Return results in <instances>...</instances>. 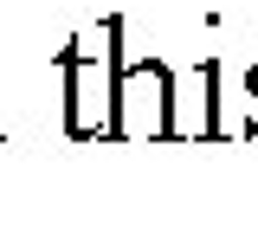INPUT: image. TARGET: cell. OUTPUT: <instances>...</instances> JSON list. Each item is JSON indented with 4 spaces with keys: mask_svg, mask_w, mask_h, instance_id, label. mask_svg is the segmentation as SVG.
<instances>
[{
    "mask_svg": "<svg viewBox=\"0 0 258 245\" xmlns=\"http://www.w3.org/2000/svg\"><path fill=\"white\" fill-rule=\"evenodd\" d=\"M181 136L174 122V71L161 58H136L116 71V103H110V142H168Z\"/></svg>",
    "mask_w": 258,
    "mask_h": 245,
    "instance_id": "cell-1",
    "label": "cell"
},
{
    "mask_svg": "<svg viewBox=\"0 0 258 245\" xmlns=\"http://www.w3.org/2000/svg\"><path fill=\"white\" fill-rule=\"evenodd\" d=\"M245 91H252V116H245V136H258V65L245 71Z\"/></svg>",
    "mask_w": 258,
    "mask_h": 245,
    "instance_id": "cell-4",
    "label": "cell"
},
{
    "mask_svg": "<svg viewBox=\"0 0 258 245\" xmlns=\"http://www.w3.org/2000/svg\"><path fill=\"white\" fill-rule=\"evenodd\" d=\"M64 71V136L71 142H97L110 136V103H116V65H78V58H58Z\"/></svg>",
    "mask_w": 258,
    "mask_h": 245,
    "instance_id": "cell-2",
    "label": "cell"
},
{
    "mask_svg": "<svg viewBox=\"0 0 258 245\" xmlns=\"http://www.w3.org/2000/svg\"><path fill=\"white\" fill-rule=\"evenodd\" d=\"M58 58H78V65H116L123 58V20H97V26H78L71 45Z\"/></svg>",
    "mask_w": 258,
    "mask_h": 245,
    "instance_id": "cell-3",
    "label": "cell"
}]
</instances>
